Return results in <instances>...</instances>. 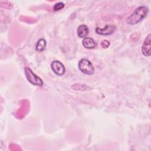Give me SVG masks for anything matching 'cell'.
<instances>
[{"label": "cell", "instance_id": "10", "mask_svg": "<svg viewBox=\"0 0 151 151\" xmlns=\"http://www.w3.org/2000/svg\"><path fill=\"white\" fill-rule=\"evenodd\" d=\"M46 46V41L44 38L40 39L36 44V50L38 52H42L45 50Z\"/></svg>", "mask_w": 151, "mask_h": 151}, {"label": "cell", "instance_id": "7", "mask_svg": "<svg viewBox=\"0 0 151 151\" xmlns=\"http://www.w3.org/2000/svg\"><path fill=\"white\" fill-rule=\"evenodd\" d=\"M83 45L87 49H93L96 47V42L90 37H85L82 40Z\"/></svg>", "mask_w": 151, "mask_h": 151}, {"label": "cell", "instance_id": "5", "mask_svg": "<svg viewBox=\"0 0 151 151\" xmlns=\"http://www.w3.org/2000/svg\"><path fill=\"white\" fill-rule=\"evenodd\" d=\"M151 34H149L145 39L142 47V52L145 56L149 57L150 55L151 51Z\"/></svg>", "mask_w": 151, "mask_h": 151}, {"label": "cell", "instance_id": "4", "mask_svg": "<svg viewBox=\"0 0 151 151\" xmlns=\"http://www.w3.org/2000/svg\"><path fill=\"white\" fill-rule=\"evenodd\" d=\"M52 70L58 76H63L65 73V68L64 65L58 60L53 61L51 64Z\"/></svg>", "mask_w": 151, "mask_h": 151}, {"label": "cell", "instance_id": "1", "mask_svg": "<svg viewBox=\"0 0 151 151\" xmlns=\"http://www.w3.org/2000/svg\"><path fill=\"white\" fill-rule=\"evenodd\" d=\"M147 12L148 8L146 6H139L129 17H127L126 22L129 25H135L145 18L147 14Z\"/></svg>", "mask_w": 151, "mask_h": 151}, {"label": "cell", "instance_id": "8", "mask_svg": "<svg viewBox=\"0 0 151 151\" xmlns=\"http://www.w3.org/2000/svg\"><path fill=\"white\" fill-rule=\"evenodd\" d=\"M77 33L80 38H85L88 33V28L87 26L86 25H80L77 28Z\"/></svg>", "mask_w": 151, "mask_h": 151}, {"label": "cell", "instance_id": "2", "mask_svg": "<svg viewBox=\"0 0 151 151\" xmlns=\"http://www.w3.org/2000/svg\"><path fill=\"white\" fill-rule=\"evenodd\" d=\"M78 67L79 70L85 74L91 76L94 74L95 69L92 63L87 59L83 58L78 62Z\"/></svg>", "mask_w": 151, "mask_h": 151}, {"label": "cell", "instance_id": "11", "mask_svg": "<svg viewBox=\"0 0 151 151\" xmlns=\"http://www.w3.org/2000/svg\"><path fill=\"white\" fill-rule=\"evenodd\" d=\"M64 7V4L63 2H59L55 4V5L53 6V10L54 11H59V10L63 9Z\"/></svg>", "mask_w": 151, "mask_h": 151}, {"label": "cell", "instance_id": "3", "mask_svg": "<svg viewBox=\"0 0 151 151\" xmlns=\"http://www.w3.org/2000/svg\"><path fill=\"white\" fill-rule=\"evenodd\" d=\"M24 71L28 81L32 84L38 86H42L43 85L42 80L39 77L35 75L29 68L25 67L24 68Z\"/></svg>", "mask_w": 151, "mask_h": 151}, {"label": "cell", "instance_id": "9", "mask_svg": "<svg viewBox=\"0 0 151 151\" xmlns=\"http://www.w3.org/2000/svg\"><path fill=\"white\" fill-rule=\"evenodd\" d=\"M71 88L75 90H81V91H87L90 90L92 88L87 85L80 84V83H76L73 84Z\"/></svg>", "mask_w": 151, "mask_h": 151}, {"label": "cell", "instance_id": "12", "mask_svg": "<svg viewBox=\"0 0 151 151\" xmlns=\"http://www.w3.org/2000/svg\"><path fill=\"white\" fill-rule=\"evenodd\" d=\"M109 45H110V42L107 40H103L101 42V45L103 48H106L109 47Z\"/></svg>", "mask_w": 151, "mask_h": 151}, {"label": "cell", "instance_id": "6", "mask_svg": "<svg viewBox=\"0 0 151 151\" xmlns=\"http://www.w3.org/2000/svg\"><path fill=\"white\" fill-rule=\"evenodd\" d=\"M116 30V27L112 25H107L104 28L97 27L96 28V32L97 34L102 35H109L112 34Z\"/></svg>", "mask_w": 151, "mask_h": 151}]
</instances>
